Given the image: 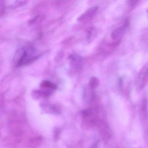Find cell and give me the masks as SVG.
Instances as JSON below:
<instances>
[{"label": "cell", "mask_w": 148, "mask_h": 148, "mask_svg": "<svg viewBox=\"0 0 148 148\" xmlns=\"http://www.w3.org/2000/svg\"><path fill=\"white\" fill-rule=\"evenodd\" d=\"M140 0H127V3L130 7H134L138 4Z\"/></svg>", "instance_id": "8fae6325"}, {"label": "cell", "mask_w": 148, "mask_h": 148, "mask_svg": "<svg viewBox=\"0 0 148 148\" xmlns=\"http://www.w3.org/2000/svg\"><path fill=\"white\" fill-rule=\"evenodd\" d=\"M128 23L127 22L125 23L123 25L117 27L114 30L111 34V38L114 41L116 42H120L121 38H123V35L125 33L127 26H128Z\"/></svg>", "instance_id": "277c9868"}, {"label": "cell", "mask_w": 148, "mask_h": 148, "mask_svg": "<svg viewBox=\"0 0 148 148\" xmlns=\"http://www.w3.org/2000/svg\"><path fill=\"white\" fill-rule=\"evenodd\" d=\"M35 50L33 46L28 45L18 49L13 58V63L16 67L28 64L37 59L39 56H34Z\"/></svg>", "instance_id": "6da1fadb"}, {"label": "cell", "mask_w": 148, "mask_h": 148, "mask_svg": "<svg viewBox=\"0 0 148 148\" xmlns=\"http://www.w3.org/2000/svg\"><path fill=\"white\" fill-rule=\"evenodd\" d=\"M99 84V81L98 79L96 77H93L90 79L89 81V86L91 89H95L98 87Z\"/></svg>", "instance_id": "9c48e42d"}, {"label": "cell", "mask_w": 148, "mask_h": 148, "mask_svg": "<svg viewBox=\"0 0 148 148\" xmlns=\"http://www.w3.org/2000/svg\"><path fill=\"white\" fill-rule=\"evenodd\" d=\"M71 65L77 70H79L82 68V59L80 56L77 53H73L69 57Z\"/></svg>", "instance_id": "5b68a950"}, {"label": "cell", "mask_w": 148, "mask_h": 148, "mask_svg": "<svg viewBox=\"0 0 148 148\" xmlns=\"http://www.w3.org/2000/svg\"><path fill=\"white\" fill-rule=\"evenodd\" d=\"M97 35V32L94 27H91L87 32V38L88 40H92Z\"/></svg>", "instance_id": "30bf717a"}, {"label": "cell", "mask_w": 148, "mask_h": 148, "mask_svg": "<svg viewBox=\"0 0 148 148\" xmlns=\"http://www.w3.org/2000/svg\"><path fill=\"white\" fill-rule=\"evenodd\" d=\"M147 100L146 98H144L141 102L140 106V114L141 120L145 123L147 118Z\"/></svg>", "instance_id": "52a82bcc"}, {"label": "cell", "mask_w": 148, "mask_h": 148, "mask_svg": "<svg viewBox=\"0 0 148 148\" xmlns=\"http://www.w3.org/2000/svg\"><path fill=\"white\" fill-rule=\"evenodd\" d=\"M147 13L148 14V9L147 10Z\"/></svg>", "instance_id": "7c38bea8"}, {"label": "cell", "mask_w": 148, "mask_h": 148, "mask_svg": "<svg viewBox=\"0 0 148 148\" xmlns=\"http://www.w3.org/2000/svg\"><path fill=\"white\" fill-rule=\"evenodd\" d=\"M40 86L42 88H45L47 90H50L53 91L57 88L56 84L47 80H45L41 82Z\"/></svg>", "instance_id": "ba28073f"}, {"label": "cell", "mask_w": 148, "mask_h": 148, "mask_svg": "<svg viewBox=\"0 0 148 148\" xmlns=\"http://www.w3.org/2000/svg\"><path fill=\"white\" fill-rule=\"evenodd\" d=\"M53 91L50 90H35L32 92V95L35 99H40L45 98L51 95Z\"/></svg>", "instance_id": "8992f818"}, {"label": "cell", "mask_w": 148, "mask_h": 148, "mask_svg": "<svg viewBox=\"0 0 148 148\" xmlns=\"http://www.w3.org/2000/svg\"><path fill=\"white\" fill-rule=\"evenodd\" d=\"M98 9V7L97 6L90 8L78 18V21L83 23L91 21L96 16Z\"/></svg>", "instance_id": "7a4b0ae2"}, {"label": "cell", "mask_w": 148, "mask_h": 148, "mask_svg": "<svg viewBox=\"0 0 148 148\" xmlns=\"http://www.w3.org/2000/svg\"><path fill=\"white\" fill-rule=\"evenodd\" d=\"M99 129L102 139L106 143H108L112 136L111 130L109 124L105 121H102L100 123Z\"/></svg>", "instance_id": "3957f363"}]
</instances>
